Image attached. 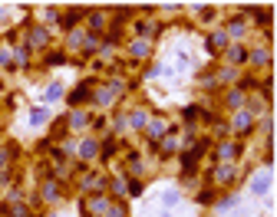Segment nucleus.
<instances>
[{
    "mask_svg": "<svg viewBox=\"0 0 277 217\" xmlns=\"http://www.w3.org/2000/svg\"><path fill=\"white\" fill-rule=\"evenodd\" d=\"M86 128V112H73V132Z\"/></svg>",
    "mask_w": 277,
    "mask_h": 217,
    "instance_id": "obj_22",
    "label": "nucleus"
},
{
    "mask_svg": "<svg viewBox=\"0 0 277 217\" xmlns=\"http://www.w3.org/2000/svg\"><path fill=\"white\" fill-rule=\"evenodd\" d=\"M211 46H214V50H228V46H231L228 33H224V30H218V33H214V36H211Z\"/></svg>",
    "mask_w": 277,
    "mask_h": 217,
    "instance_id": "obj_16",
    "label": "nucleus"
},
{
    "mask_svg": "<svg viewBox=\"0 0 277 217\" xmlns=\"http://www.w3.org/2000/svg\"><path fill=\"white\" fill-rule=\"evenodd\" d=\"M129 125H132V128H149V112H142V108L132 112V116H129Z\"/></svg>",
    "mask_w": 277,
    "mask_h": 217,
    "instance_id": "obj_9",
    "label": "nucleus"
},
{
    "mask_svg": "<svg viewBox=\"0 0 277 217\" xmlns=\"http://www.w3.org/2000/svg\"><path fill=\"white\" fill-rule=\"evenodd\" d=\"M47 43H50V33L43 30V26H33V30H30V46L33 50H43Z\"/></svg>",
    "mask_w": 277,
    "mask_h": 217,
    "instance_id": "obj_5",
    "label": "nucleus"
},
{
    "mask_svg": "<svg viewBox=\"0 0 277 217\" xmlns=\"http://www.w3.org/2000/svg\"><path fill=\"white\" fill-rule=\"evenodd\" d=\"M228 108H231V112L247 108V92H244V89H231V92H228Z\"/></svg>",
    "mask_w": 277,
    "mask_h": 217,
    "instance_id": "obj_3",
    "label": "nucleus"
},
{
    "mask_svg": "<svg viewBox=\"0 0 277 217\" xmlns=\"http://www.w3.org/2000/svg\"><path fill=\"white\" fill-rule=\"evenodd\" d=\"M165 128H168V122H165V118H152V122H149V135H152V138L165 135Z\"/></svg>",
    "mask_w": 277,
    "mask_h": 217,
    "instance_id": "obj_13",
    "label": "nucleus"
},
{
    "mask_svg": "<svg viewBox=\"0 0 277 217\" xmlns=\"http://www.w3.org/2000/svg\"><path fill=\"white\" fill-rule=\"evenodd\" d=\"M86 92H89V86H79L76 92L70 96V102H73V106H79V102H86Z\"/></svg>",
    "mask_w": 277,
    "mask_h": 217,
    "instance_id": "obj_21",
    "label": "nucleus"
},
{
    "mask_svg": "<svg viewBox=\"0 0 277 217\" xmlns=\"http://www.w3.org/2000/svg\"><path fill=\"white\" fill-rule=\"evenodd\" d=\"M214 181H218V184H228V181H234V168H231V164H221V168L214 171Z\"/></svg>",
    "mask_w": 277,
    "mask_h": 217,
    "instance_id": "obj_10",
    "label": "nucleus"
},
{
    "mask_svg": "<svg viewBox=\"0 0 277 217\" xmlns=\"http://www.w3.org/2000/svg\"><path fill=\"white\" fill-rule=\"evenodd\" d=\"M109 198H93V201H89V210H96V214H109Z\"/></svg>",
    "mask_w": 277,
    "mask_h": 217,
    "instance_id": "obj_12",
    "label": "nucleus"
},
{
    "mask_svg": "<svg viewBox=\"0 0 277 217\" xmlns=\"http://www.w3.org/2000/svg\"><path fill=\"white\" fill-rule=\"evenodd\" d=\"M218 158H221V162H231V158H237V145H234V142L221 145V148H218Z\"/></svg>",
    "mask_w": 277,
    "mask_h": 217,
    "instance_id": "obj_15",
    "label": "nucleus"
},
{
    "mask_svg": "<svg viewBox=\"0 0 277 217\" xmlns=\"http://www.w3.org/2000/svg\"><path fill=\"white\" fill-rule=\"evenodd\" d=\"M83 43H89V36H83V30H73L70 33V46L76 50V46H83Z\"/></svg>",
    "mask_w": 277,
    "mask_h": 217,
    "instance_id": "obj_19",
    "label": "nucleus"
},
{
    "mask_svg": "<svg viewBox=\"0 0 277 217\" xmlns=\"http://www.w3.org/2000/svg\"><path fill=\"white\" fill-rule=\"evenodd\" d=\"M89 26H93V30H103V26H106V14H99V10L89 14Z\"/></svg>",
    "mask_w": 277,
    "mask_h": 217,
    "instance_id": "obj_18",
    "label": "nucleus"
},
{
    "mask_svg": "<svg viewBox=\"0 0 277 217\" xmlns=\"http://www.w3.org/2000/svg\"><path fill=\"white\" fill-rule=\"evenodd\" d=\"M47 118H50V108L47 106H40V108H33V112H30V122L33 125H47Z\"/></svg>",
    "mask_w": 277,
    "mask_h": 217,
    "instance_id": "obj_14",
    "label": "nucleus"
},
{
    "mask_svg": "<svg viewBox=\"0 0 277 217\" xmlns=\"http://www.w3.org/2000/svg\"><path fill=\"white\" fill-rule=\"evenodd\" d=\"M224 56H228L231 62H241V60H247V53H244V46H237V43H231L228 50H224Z\"/></svg>",
    "mask_w": 277,
    "mask_h": 217,
    "instance_id": "obj_11",
    "label": "nucleus"
},
{
    "mask_svg": "<svg viewBox=\"0 0 277 217\" xmlns=\"http://www.w3.org/2000/svg\"><path fill=\"white\" fill-rule=\"evenodd\" d=\"M224 33H228V40H231V36H244V33H247V20H241V16H237V20H231Z\"/></svg>",
    "mask_w": 277,
    "mask_h": 217,
    "instance_id": "obj_8",
    "label": "nucleus"
},
{
    "mask_svg": "<svg viewBox=\"0 0 277 217\" xmlns=\"http://www.w3.org/2000/svg\"><path fill=\"white\" fill-rule=\"evenodd\" d=\"M247 62H251V66H267L270 62V53L264 46H257V50H251V53H247Z\"/></svg>",
    "mask_w": 277,
    "mask_h": 217,
    "instance_id": "obj_7",
    "label": "nucleus"
},
{
    "mask_svg": "<svg viewBox=\"0 0 277 217\" xmlns=\"http://www.w3.org/2000/svg\"><path fill=\"white\" fill-rule=\"evenodd\" d=\"M254 128V116L247 112V108H241V112H234V118H231V132H251Z\"/></svg>",
    "mask_w": 277,
    "mask_h": 217,
    "instance_id": "obj_2",
    "label": "nucleus"
},
{
    "mask_svg": "<svg viewBox=\"0 0 277 217\" xmlns=\"http://www.w3.org/2000/svg\"><path fill=\"white\" fill-rule=\"evenodd\" d=\"M270 181H274L270 168H261V171L251 178V188H247V191H251V198H264V194H267V188H270Z\"/></svg>",
    "mask_w": 277,
    "mask_h": 217,
    "instance_id": "obj_1",
    "label": "nucleus"
},
{
    "mask_svg": "<svg viewBox=\"0 0 277 217\" xmlns=\"http://www.w3.org/2000/svg\"><path fill=\"white\" fill-rule=\"evenodd\" d=\"M76 20H79V10H66L63 14V26H70V30L76 26Z\"/></svg>",
    "mask_w": 277,
    "mask_h": 217,
    "instance_id": "obj_23",
    "label": "nucleus"
},
{
    "mask_svg": "<svg viewBox=\"0 0 277 217\" xmlns=\"http://www.w3.org/2000/svg\"><path fill=\"white\" fill-rule=\"evenodd\" d=\"M237 79V70H231V66H224L221 72H218V82H234Z\"/></svg>",
    "mask_w": 277,
    "mask_h": 217,
    "instance_id": "obj_20",
    "label": "nucleus"
},
{
    "mask_svg": "<svg viewBox=\"0 0 277 217\" xmlns=\"http://www.w3.org/2000/svg\"><path fill=\"white\" fill-rule=\"evenodd\" d=\"M60 99H63V82H50L47 92H43V102H47V106H53V102H60Z\"/></svg>",
    "mask_w": 277,
    "mask_h": 217,
    "instance_id": "obj_6",
    "label": "nucleus"
},
{
    "mask_svg": "<svg viewBox=\"0 0 277 217\" xmlns=\"http://www.w3.org/2000/svg\"><path fill=\"white\" fill-rule=\"evenodd\" d=\"M96 155V142H83V158H93Z\"/></svg>",
    "mask_w": 277,
    "mask_h": 217,
    "instance_id": "obj_24",
    "label": "nucleus"
},
{
    "mask_svg": "<svg viewBox=\"0 0 277 217\" xmlns=\"http://www.w3.org/2000/svg\"><path fill=\"white\" fill-rule=\"evenodd\" d=\"M129 50H132V56H145V53H149V40H145V36L132 40V46H129Z\"/></svg>",
    "mask_w": 277,
    "mask_h": 217,
    "instance_id": "obj_17",
    "label": "nucleus"
},
{
    "mask_svg": "<svg viewBox=\"0 0 277 217\" xmlns=\"http://www.w3.org/2000/svg\"><path fill=\"white\" fill-rule=\"evenodd\" d=\"M14 60L24 66V62H27V50H24V46H17V50H14Z\"/></svg>",
    "mask_w": 277,
    "mask_h": 217,
    "instance_id": "obj_25",
    "label": "nucleus"
},
{
    "mask_svg": "<svg viewBox=\"0 0 277 217\" xmlns=\"http://www.w3.org/2000/svg\"><path fill=\"white\" fill-rule=\"evenodd\" d=\"M112 99H116V82H109V86H99L96 89V106H112Z\"/></svg>",
    "mask_w": 277,
    "mask_h": 217,
    "instance_id": "obj_4",
    "label": "nucleus"
}]
</instances>
